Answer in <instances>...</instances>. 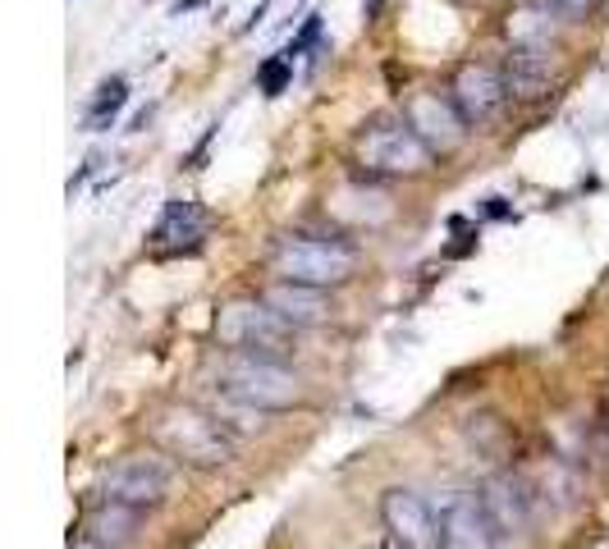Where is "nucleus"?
I'll use <instances>...</instances> for the list:
<instances>
[{
  "mask_svg": "<svg viewBox=\"0 0 609 549\" xmlns=\"http://www.w3.org/2000/svg\"><path fill=\"white\" fill-rule=\"evenodd\" d=\"M271 270L280 280L316 284V289H339L358 270V248L344 238H312V234H284L271 243Z\"/></svg>",
  "mask_w": 609,
  "mask_h": 549,
  "instance_id": "nucleus-1",
  "label": "nucleus"
},
{
  "mask_svg": "<svg viewBox=\"0 0 609 549\" xmlns=\"http://www.w3.org/2000/svg\"><path fill=\"white\" fill-rule=\"evenodd\" d=\"M156 440L170 453L174 463L188 467H225L234 458V435L225 431V421L216 412H202L193 403H174V408L156 412Z\"/></svg>",
  "mask_w": 609,
  "mask_h": 549,
  "instance_id": "nucleus-2",
  "label": "nucleus"
},
{
  "mask_svg": "<svg viewBox=\"0 0 609 549\" xmlns=\"http://www.w3.org/2000/svg\"><path fill=\"white\" fill-rule=\"evenodd\" d=\"M216 344L229 353H257V357H289L294 353V334L298 325H289L275 312L266 298H243V302H225L211 321Z\"/></svg>",
  "mask_w": 609,
  "mask_h": 549,
  "instance_id": "nucleus-3",
  "label": "nucleus"
},
{
  "mask_svg": "<svg viewBox=\"0 0 609 549\" xmlns=\"http://www.w3.org/2000/svg\"><path fill=\"white\" fill-rule=\"evenodd\" d=\"M220 389L229 399L252 403L261 412H284L303 399V380L284 362L257 357V353H229L225 366H220Z\"/></svg>",
  "mask_w": 609,
  "mask_h": 549,
  "instance_id": "nucleus-4",
  "label": "nucleus"
},
{
  "mask_svg": "<svg viewBox=\"0 0 609 549\" xmlns=\"http://www.w3.org/2000/svg\"><path fill=\"white\" fill-rule=\"evenodd\" d=\"M477 504H481V517H486L495 545H513V540H522L527 527H532L536 495L518 472H495L477 485Z\"/></svg>",
  "mask_w": 609,
  "mask_h": 549,
  "instance_id": "nucleus-5",
  "label": "nucleus"
},
{
  "mask_svg": "<svg viewBox=\"0 0 609 549\" xmlns=\"http://www.w3.org/2000/svg\"><path fill=\"white\" fill-rule=\"evenodd\" d=\"M431 147L417 138L408 124H371L367 133L358 138V165L371 174H426L431 170Z\"/></svg>",
  "mask_w": 609,
  "mask_h": 549,
  "instance_id": "nucleus-6",
  "label": "nucleus"
},
{
  "mask_svg": "<svg viewBox=\"0 0 609 549\" xmlns=\"http://www.w3.org/2000/svg\"><path fill=\"white\" fill-rule=\"evenodd\" d=\"M170 485H174V463L156 458V453H129V458H120V463L106 472V481H101V499L133 504V508L147 513V508L165 504Z\"/></svg>",
  "mask_w": 609,
  "mask_h": 549,
  "instance_id": "nucleus-7",
  "label": "nucleus"
},
{
  "mask_svg": "<svg viewBox=\"0 0 609 549\" xmlns=\"http://www.w3.org/2000/svg\"><path fill=\"white\" fill-rule=\"evenodd\" d=\"M403 124L431 147V156H449L468 133L463 110L454 106V97H440V92H413L403 101Z\"/></svg>",
  "mask_w": 609,
  "mask_h": 549,
  "instance_id": "nucleus-8",
  "label": "nucleus"
},
{
  "mask_svg": "<svg viewBox=\"0 0 609 549\" xmlns=\"http://www.w3.org/2000/svg\"><path fill=\"white\" fill-rule=\"evenodd\" d=\"M381 522L399 549H440V527H435V504H426L417 490H385L381 495Z\"/></svg>",
  "mask_w": 609,
  "mask_h": 549,
  "instance_id": "nucleus-9",
  "label": "nucleus"
},
{
  "mask_svg": "<svg viewBox=\"0 0 609 549\" xmlns=\"http://www.w3.org/2000/svg\"><path fill=\"white\" fill-rule=\"evenodd\" d=\"M449 97H454V106L463 110L468 124H486V119L500 115L513 92H509V83H504V69L477 65V60H472V65H458L454 83H449Z\"/></svg>",
  "mask_w": 609,
  "mask_h": 549,
  "instance_id": "nucleus-10",
  "label": "nucleus"
},
{
  "mask_svg": "<svg viewBox=\"0 0 609 549\" xmlns=\"http://www.w3.org/2000/svg\"><path fill=\"white\" fill-rule=\"evenodd\" d=\"M435 527H440V549H500L486 527V517H481L477 495H463V490L440 495Z\"/></svg>",
  "mask_w": 609,
  "mask_h": 549,
  "instance_id": "nucleus-11",
  "label": "nucleus"
},
{
  "mask_svg": "<svg viewBox=\"0 0 609 549\" xmlns=\"http://www.w3.org/2000/svg\"><path fill=\"white\" fill-rule=\"evenodd\" d=\"M261 298L271 302L275 312L289 325L307 330V325H326L335 316V302H330V289H316V284H294V280H271Z\"/></svg>",
  "mask_w": 609,
  "mask_h": 549,
  "instance_id": "nucleus-12",
  "label": "nucleus"
},
{
  "mask_svg": "<svg viewBox=\"0 0 609 549\" xmlns=\"http://www.w3.org/2000/svg\"><path fill=\"white\" fill-rule=\"evenodd\" d=\"M207 238V211L193 197H170L152 229V248L156 252H193Z\"/></svg>",
  "mask_w": 609,
  "mask_h": 549,
  "instance_id": "nucleus-13",
  "label": "nucleus"
},
{
  "mask_svg": "<svg viewBox=\"0 0 609 549\" xmlns=\"http://www.w3.org/2000/svg\"><path fill=\"white\" fill-rule=\"evenodd\" d=\"M138 531H142V508L115 504V499H101V504L83 517V536L97 540V545H106V549L133 545V540H138Z\"/></svg>",
  "mask_w": 609,
  "mask_h": 549,
  "instance_id": "nucleus-14",
  "label": "nucleus"
},
{
  "mask_svg": "<svg viewBox=\"0 0 609 549\" xmlns=\"http://www.w3.org/2000/svg\"><path fill=\"white\" fill-rule=\"evenodd\" d=\"M504 83H509L513 97L536 101L555 87V55L550 51H522L513 46L509 60H504Z\"/></svg>",
  "mask_w": 609,
  "mask_h": 549,
  "instance_id": "nucleus-15",
  "label": "nucleus"
},
{
  "mask_svg": "<svg viewBox=\"0 0 609 549\" xmlns=\"http://www.w3.org/2000/svg\"><path fill=\"white\" fill-rule=\"evenodd\" d=\"M555 28H559V19L545 10V5L518 10V14H509V23H504L509 42L522 46V51H550V46H555Z\"/></svg>",
  "mask_w": 609,
  "mask_h": 549,
  "instance_id": "nucleus-16",
  "label": "nucleus"
},
{
  "mask_svg": "<svg viewBox=\"0 0 609 549\" xmlns=\"http://www.w3.org/2000/svg\"><path fill=\"white\" fill-rule=\"evenodd\" d=\"M129 106V83L124 78H106V83L97 87V97H92V106H87V129L101 133L115 124V115Z\"/></svg>",
  "mask_w": 609,
  "mask_h": 549,
  "instance_id": "nucleus-17",
  "label": "nucleus"
},
{
  "mask_svg": "<svg viewBox=\"0 0 609 549\" xmlns=\"http://www.w3.org/2000/svg\"><path fill=\"white\" fill-rule=\"evenodd\" d=\"M289 83H294V60H289V55H271V60H261L257 87L266 92V97H280Z\"/></svg>",
  "mask_w": 609,
  "mask_h": 549,
  "instance_id": "nucleus-18",
  "label": "nucleus"
},
{
  "mask_svg": "<svg viewBox=\"0 0 609 549\" xmlns=\"http://www.w3.org/2000/svg\"><path fill=\"white\" fill-rule=\"evenodd\" d=\"M600 0H545V10L555 14L559 23H587L596 14Z\"/></svg>",
  "mask_w": 609,
  "mask_h": 549,
  "instance_id": "nucleus-19",
  "label": "nucleus"
},
{
  "mask_svg": "<svg viewBox=\"0 0 609 549\" xmlns=\"http://www.w3.org/2000/svg\"><path fill=\"white\" fill-rule=\"evenodd\" d=\"M69 549H106V545H97V540H87V536H83L78 545H69Z\"/></svg>",
  "mask_w": 609,
  "mask_h": 549,
  "instance_id": "nucleus-20",
  "label": "nucleus"
}]
</instances>
